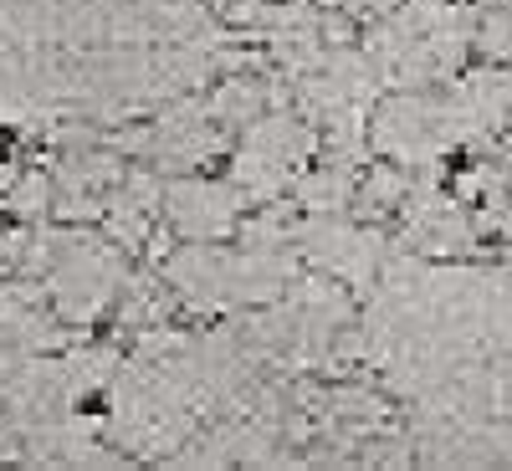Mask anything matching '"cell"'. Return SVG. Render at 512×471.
I'll return each instance as SVG.
<instances>
[{
    "instance_id": "cell-1",
    "label": "cell",
    "mask_w": 512,
    "mask_h": 471,
    "mask_svg": "<svg viewBox=\"0 0 512 471\" xmlns=\"http://www.w3.org/2000/svg\"><path fill=\"white\" fill-rule=\"evenodd\" d=\"M246 67L205 0H0V123H134Z\"/></svg>"
},
{
    "instance_id": "cell-2",
    "label": "cell",
    "mask_w": 512,
    "mask_h": 471,
    "mask_svg": "<svg viewBox=\"0 0 512 471\" xmlns=\"http://www.w3.org/2000/svg\"><path fill=\"white\" fill-rule=\"evenodd\" d=\"M323 149L318 128L287 108V103H272L256 123H246L236 134V149H231V185L241 190L246 210L251 205H272L282 200V190L297 185V175L308 169V159Z\"/></svg>"
},
{
    "instance_id": "cell-3",
    "label": "cell",
    "mask_w": 512,
    "mask_h": 471,
    "mask_svg": "<svg viewBox=\"0 0 512 471\" xmlns=\"http://www.w3.org/2000/svg\"><path fill=\"white\" fill-rule=\"evenodd\" d=\"M292 251L349 292H369L390 262V241L369 221H354L349 210L344 216H303L292 226Z\"/></svg>"
},
{
    "instance_id": "cell-4",
    "label": "cell",
    "mask_w": 512,
    "mask_h": 471,
    "mask_svg": "<svg viewBox=\"0 0 512 471\" xmlns=\"http://www.w3.org/2000/svg\"><path fill=\"white\" fill-rule=\"evenodd\" d=\"M164 226L180 241H231L246 200L231 180H205V175H175L164 185V205H159Z\"/></svg>"
},
{
    "instance_id": "cell-5",
    "label": "cell",
    "mask_w": 512,
    "mask_h": 471,
    "mask_svg": "<svg viewBox=\"0 0 512 471\" xmlns=\"http://www.w3.org/2000/svg\"><path fill=\"white\" fill-rule=\"evenodd\" d=\"M67 344V323L47 303L36 277H0V349L21 354H57Z\"/></svg>"
},
{
    "instance_id": "cell-6",
    "label": "cell",
    "mask_w": 512,
    "mask_h": 471,
    "mask_svg": "<svg viewBox=\"0 0 512 471\" xmlns=\"http://www.w3.org/2000/svg\"><path fill=\"white\" fill-rule=\"evenodd\" d=\"M410 195V169L395 164V159H379V164H364L359 169V180H354V200H349V216L354 221H390L400 216V205Z\"/></svg>"
},
{
    "instance_id": "cell-7",
    "label": "cell",
    "mask_w": 512,
    "mask_h": 471,
    "mask_svg": "<svg viewBox=\"0 0 512 471\" xmlns=\"http://www.w3.org/2000/svg\"><path fill=\"white\" fill-rule=\"evenodd\" d=\"M52 205H57L52 169H16V180L6 185V195H0V210H6L11 221H26V226L47 221Z\"/></svg>"
},
{
    "instance_id": "cell-8",
    "label": "cell",
    "mask_w": 512,
    "mask_h": 471,
    "mask_svg": "<svg viewBox=\"0 0 512 471\" xmlns=\"http://www.w3.org/2000/svg\"><path fill=\"white\" fill-rule=\"evenodd\" d=\"M318 6H328V11H344L349 21H379V16H390L400 0H318Z\"/></svg>"
},
{
    "instance_id": "cell-9",
    "label": "cell",
    "mask_w": 512,
    "mask_h": 471,
    "mask_svg": "<svg viewBox=\"0 0 512 471\" xmlns=\"http://www.w3.org/2000/svg\"><path fill=\"white\" fill-rule=\"evenodd\" d=\"M216 16H226L231 26H256V16H262L267 0H205Z\"/></svg>"
},
{
    "instance_id": "cell-10",
    "label": "cell",
    "mask_w": 512,
    "mask_h": 471,
    "mask_svg": "<svg viewBox=\"0 0 512 471\" xmlns=\"http://www.w3.org/2000/svg\"><path fill=\"white\" fill-rule=\"evenodd\" d=\"M21 359H26L21 349H0V395H6V384H11V374L21 369Z\"/></svg>"
},
{
    "instance_id": "cell-11",
    "label": "cell",
    "mask_w": 512,
    "mask_h": 471,
    "mask_svg": "<svg viewBox=\"0 0 512 471\" xmlns=\"http://www.w3.org/2000/svg\"><path fill=\"white\" fill-rule=\"evenodd\" d=\"M492 226H497V231H502V236L512 241V195H507V200H502V205L492 210Z\"/></svg>"
},
{
    "instance_id": "cell-12",
    "label": "cell",
    "mask_w": 512,
    "mask_h": 471,
    "mask_svg": "<svg viewBox=\"0 0 512 471\" xmlns=\"http://www.w3.org/2000/svg\"><path fill=\"white\" fill-rule=\"evenodd\" d=\"M16 180V164H6V159H0V195H6V185Z\"/></svg>"
},
{
    "instance_id": "cell-13",
    "label": "cell",
    "mask_w": 512,
    "mask_h": 471,
    "mask_svg": "<svg viewBox=\"0 0 512 471\" xmlns=\"http://www.w3.org/2000/svg\"><path fill=\"white\" fill-rule=\"evenodd\" d=\"M0 272H6V267H0Z\"/></svg>"
}]
</instances>
